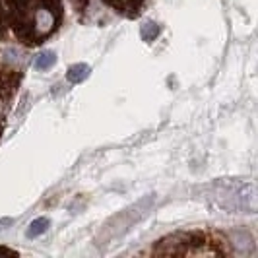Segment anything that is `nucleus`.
<instances>
[{"label":"nucleus","mask_w":258,"mask_h":258,"mask_svg":"<svg viewBox=\"0 0 258 258\" xmlns=\"http://www.w3.org/2000/svg\"><path fill=\"white\" fill-rule=\"evenodd\" d=\"M159 35V26H155L154 22H146L142 26V37L144 41H154Z\"/></svg>","instance_id":"4"},{"label":"nucleus","mask_w":258,"mask_h":258,"mask_svg":"<svg viewBox=\"0 0 258 258\" xmlns=\"http://www.w3.org/2000/svg\"><path fill=\"white\" fill-rule=\"evenodd\" d=\"M76 4H78V8H80V10H84V8H86V4H88V0H76Z\"/></svg>","instance_id":"5"},{"label":"nucleus","mask_w":258,"mask_h":258,"mask_svg":"<svg viewBox=\"0 0 258 258\" xmlns=\"http://www.w3.org/2000/svg\"><path fill=\"white\" fill-rule=\"evenodd\" d=\"M88 76H90V66L82 64V62L70 66V68H68V74H66L70 84H80V82H84Z\"/></svg>","instance_id":"1"},{"label":"nucleus","mask_w":258,"mask_h":258,"mask_svg":"<svg viewBox=\"0 0 258 258\" xmlns=\"http://www.w3.org/2000/svg\"><path fill=\"white\" fill-rule=\"evenodd\" d=\"M54 62H56V52L52 51H43L35 56V66L39 70H49Z\"/></svg>","instance_id":"2"},{"label":"nucleus","mask_w":258,"mask_h":258,"mask_svg":"<svg viewBox=\"0 0 258 258\" xmlns=\"http://www.w3.org/2000/svg\"><path fill=\"white\" fill-rule=\"evenodd\" d=\"M47 227H49V220L47 218H39L27 227V237H37V235L47 231Z\"/></svg>","instance_id":"3"}]
</instances>
